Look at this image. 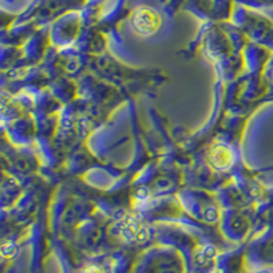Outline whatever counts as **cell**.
<instances>
[{"label":"cell","mask_w":273,"mask_h":273,"mask_svg":"<svg viewBox=\"0 0 273 273\" xmlns=\"http://www.w3.org/2000/svg\"><path fill=\"white\" fill-rule=\"evenodd\" d=\"M133 26L139 34L150 36L160 29L161 18L159 12L150 7H138L133 14Z\"/></svg>","instance_id":"obj_1"},{"label":"cell","mask_w":273,"mask_h":273,"mask_svg":"<svg viewBox=\"0 0 273 273\" xmlns=\"http://www.w3.org/2000/svg\"><path fill=\"white\" fill-rule=\"evenodd\" d=\"M119 231L122 237L131 243H142L149 237V230L145 223L131 214L119 220Z\"/></svg>","instance_id":"obj_2"},{"label":"cell","mask_w":273,"mask_h":273,"mask_svg":"<svg viewBox=\"0 0 273 273\" xmlns=\"http://www.w3.org/2000/svg\"><path fill=\"white\" fill-rule=\"evenodd\" d=\"M235 156L226 145H216L209 152V161L217 170H227L234 164Z\"/></svg>","instance_id":"obj_3"},{"label":"cell","mask_w":273,"mask_h":273,"mask_svg":"<svg viewBox=\"0 0 273 273\" xmlns=\"http://www.w3.org/2000/svg\"><path fill=\"white\" fill-rule=\"evenodd\" d=\"M81 273H105V271H104V269H101L100 267H95V265H92V267L85 268Z\"/></svg>","instance_id":"obj_4"}]
</instances>
